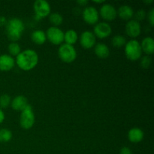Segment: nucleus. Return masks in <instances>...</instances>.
Segmentation results:
<instances>
[{
    "label": "nucleus",
    "mask_w": 154,
    "mask_h": 154,
    "mask_svg": "<svg viewBox=\"0 0 154 154\" xmlns=\"http://www.w3.org/2000/svg\"><path fill=\"white\" fill-rule=\"evenodd\" d=\"M120 154H132V152L129 147H123L120 149Z\"/></svg>",
    "instance_id": "nucleus-29"
},
{
    "label": "nucleus",
    "mask_w": 154,
    "mask_h": 154,
    "mask_svg": "<svg viewBox=\"0 0 154 154\" xmlns=\"http://www.w3.org/2000/svg\"><path fill=\"white\" fill-rule=\"evenodd\" d=\"M126 43V39L122 35H116L111 39V45L116 48H120L125 46Z\"/></svg>",
    "instance_id": "nucleus-22"
},
{
    "label": "nucleus",
    "mask_w": 154,
    "mask_h": 154,
    "mask_svg": "<svg viewBox=\"0 0 154 154\" xmlns=\"http://www.w3.org/2000/svg\"><path fill=\"white\" fill-rule=\"evenodd\" d=\"M35 122L34 111L30 105H28L22 111L20 116V125L23 129H30Z\"/></svg>",
    "instance_id": "nucleus-4"
},
{
    "label": "nucleus",
    "mask_w": 154,
    "mask_h": 154,
    "mask_svg": "<svg viewBox=\"0 0 154 154\" xmlns=\"http://www.w3.org/2000/svg\"><path fill=\"white\" fill-rule=\"evenodd\" d=\"M141 45V50L147 56L151 55L154 52V40L151 37H146L142 40Z\"/></svg>",
    "instance_id": "nucleus-17"
},
{
    "label": "nucleus",
    "mask_w": 154,
    "mask_h": 154,
    "mask_svg": "<svg viewBox=\"0 0 154 154\" xmlns=\"http://www.w3.org/2000/svg\"><path fill=\"white\" fill-rule=\"evenodd\" d=\"M5 120V114L3 112L2 110L0 108V124L3 123V121Z\"/></svg>",
    "instance_id": "nucleus-32"
},
{
    "label": "nucleus",
    "mask_w": 154,
    "mask_h": 154,
    "mask_svg": "<svg viewBox=\"0 0 154 154\" xmlns=\"http://www.w3.org/2000/svg\"><path fill=\"white\" fill-rule=\"evenodd\" d=\"M140 64H141V66L144 69H148L152 63V60L150 57V56H144V57H141V59H140Z\"/></svg>",
    "instance_id": "nucleus-26"
},
{
    "label": "nucleus",
    "mask_w": 154,
    "mask_h": 154,
    "mask_svg": "<svg viewBox=\"0 0 154 154\" xmlns=\"http://www.w3.org/2000/svg\"><path fill=\"white\" fill-rule=\"evenodd\" d=\"M134 16H135V20L138 21V22H139V21L144 20L145 19L147 14H146L145 11L143 10V9H140V10L137 11V12L135 13V14H134Z\"/></svg>",
    "instance_id": "nucleus-27"
},
{
    "label": "nucleus",
    "mask_w": 154,
    "mask_h": 154,
    "mask_svg": "<svg viewBox=\"0 0 154 154\" xmlns=\"http://www.w3.org/2000/svg\"><path fill=\"white\" fill-rule=\"evenodd\" d=\"M8 51L9 55L13 57H17L19 55L21 52V48L20 45L17 42H11L8 46Z\"/></svg>",
    "instance_id": "nucleus-23"
},
{
    "label": "nucleus",
    "mask_w": 154,
    "mask_h": 154,
    "mask_svg": "<svg viewBox=\"0 0 154 154\" xmlns=\"http://www.w3.org/2000/svg\"><path fill=\"white\" fill-rule=\"evenodd\" d=\"M117 15L123 20L129 21L132 20V17L134 16V11L129 5H123L118 8Z\"/></svg>",
    "instance_id": "nucleus-15"
},
{
    "label": "nucleus",
    "mask_w": 154,
    "mask_h": 154,
    "mask_svg": "<svg viewBox=\"0 0 154 154\" xmlns=\"http://www.w3.org/2000/svg\"><path fill=\"white\" fill-rule=\"evenodd\" d=\"M77 3L80 6H86L88 4V1H87V0H79V1H77Z\"/></svg>",
    "instance_id": "nucleus-31"
},
{
    "label": "nucleus",
    "mask_w": 154,
    "mask_h": 154,
    "mask_svg": "<svg viewBox=\"0 0 154 154\" xmlns=\"http://www.w3.org/2000/svg\"><path fill=\"white\" fill-rule=\"evenodd\" d=\"M47 39L54 45H61L64 42V32L61 29L56 26H51L46 32Z\"/></svg>",
    "instance_id": "nucleus-6"
},
{
    "label": "nucleus",
    "mask_w": 154,
    "mask_h": 154,
    "mask_svg": "<svg viewBox=\"0 0 154 154\" xmlns=\"http://www.w3.org/2000/svg\"><path fill=\"white\" fill-rule=\"evenodd\" d=\"M99 14L103 20L106 21H112L117 18V11L114 5L108 3H104L100 8Z\"/></svg>",
    "instance_id": "nucleus-10"
},
{
    "label": "nucleus",
    "mask_w": 154,
    "mask_h": 154,
    "mask_svg": "<svg viewBox=\"0 0 154 154\" xmlns=\"http://www.w3.org/2000/svg\"><path fill=\"white\" fill-rule=\"evenodd\" d=\"M5 26L8 38L11 42H17L20 40L25 30L23 22L17 17H13L8 20Z\"/></svg>",
    "instance_id": "nucleus-2"
},
{
    "label": "nucleus",
    "mask_w": 154,
    "mask_h": 154,
    "mask_svg": "<svg viewBox=\"0 0 154 154\" xmlns=\"http://www.w3.org/2000/svg\"><path fill=\"white\" fill-rule=\"evenodd\" d=\"M147 20H148L149 23L150 24L151 26H153L154 25V8H152L150 11L148 12L147 14Z\"/></svg>",
    "instance_id": "nucleus-28"
},
{
    "label": "nucleus",
    "mask_w": 154,
    "mask_h": 154,
    "mask_svg": "<svg viewBox=\"0 0 154 154\" xmlns=\"http://www.w3.org/2000/svg\"><path fill=\"white\" fill-rule=\"evenodd\" d=\"M31 39L33 43L38 45H42L45 43L47 40L46 33L43 30L38 29L32 32L31 34Z\"/></svg>",
    "instance_id": "nucleus-19"
},
{
    "label": "nucleus",
    "mask_w": 154,
    "mask_h": 154,
    "mask_svg": "<svg viewBox=\"0 0 154 154\" xmlns=\"http://www.w3.org/2000/svg\"><path fill=\"white\" fill-rule=\"evenodd\" d=\"M12 132L8 129H0V142L6 143L11 140Z\"/></svg>",
    "instance_id": "nucleus-24"
},
{
    "label": "nucleus",
    "mask_w": 154,
    "mask_h": 154,
    "mask_svg": "<svg viewBox=\"0 0 154 154\" xmlns=\"http://www.w3.org/2000/svg\"><path fill=\"white\" fill-rule=\"evenodd\" d=\"M93 2L94 3H97V4H102V3H105V1H95V0H93Z\"/></svg>",
    "instance_id": "nucleus-33"
},
{
    "label": "nucleus",
    "mask_w": 154,
    "mask_h": 154,
    "mask_svg": "<svg viewBox=\"0 0 154 154\" xmlns=\"http://www.w3.org/2000/svg\"><path fill=\"white\" fill-rule=\"evenodd\" d=\"M112 32V28L111 25L106 22L97 23L93 29V34L96 37L100 39H104L111 35Z\"/></svg>",
    "instance_id": "nucleus-9"
},
{
    "label": "nucleus",
    "mask_w": 154,
    "mask_h": 154,
    "mask_svg": "<svg viewBox=\"0 0 154 154\" xmlns=\"http://www.w3.org/2000/svg\"><path fill=\"white\" fill-rule=\"evenodd\" d=\"M83 20L89 25H96L99 19V11L93 6H87L82 12Z\"/></svg>",
    "instance_id": "nucleus-8"
},
{
    "label": "nucleus",
    "mask_w": 154,
    "mask_h": 154,
    "mask_svg": "<svg viewBox=\"0 0 154 154\" xmlns=\"http://www.w3.org/2000/svg\"><path fill=\"white\" fill-rule=\"evenodd\" d=\"M124 51L126 58L130 61H136L142 57V50L140 42L135 39H132L126 42Z\"/></svg>",
    "instance_id": "nucleus-3"
},
{
    "label": "nucleus",
    "mask_w": 154,
    "mask_h": 154,
    "mask_svg": "<svg viewBox=\"0 0 154 154\" xmlns=\"http://www.w3.org/2000/svg\"><path fill=\"white\" fill-rule=\"evenodd\" d=\"M28 105V99L22 95L17 96L11 102V106L12 109L17 111H22Z\"/></svg>",
    "instance_id": "nucleus-14"
},
{
    "label": "nucleus",
    "mask_w": 154,
    "mask_h": 154,
    "mask_svg": "<svg viewBox=\"0 0 154 154\" xmlns=\"http://www.w3.org/2000/svg\"><path fill=\"white\" fill-rule=\"evenodd\" d=\"M8 20H6V17L4 16H1L0 17V27L4 26H6L7 24Z\"/></svg>",
    "instance_id": "nucleus-30"
},
{
    "label": "nucleus",
    "mask_w": 154,
    "mask_h": 154,
    "mask_svg": "<svg viewBox=\"0 0 154 154\" xmlns=\"http://www.w3.org/2000/svg\"><path fill=\"white\" fill-rule=\"evenodd\" d=\"M94 52L99 58L106 59L110 54V50L105 44L98 43L95 45Z\"/></svg>",
    "instance_id": "nucleus-18"
},
{
    "label": "nucleus",
    "mask_w": 154,
    "mask_h": 154,
    "mask_svg": "<svg viewBox=\"0 0 154 154\" xmlns=\"http://www.w3.org/2000/svg\"><path fill=\"white\" fill-rule=\"evenodd\" d=\"M49 20L53 26L58 27L59 26L63 23V17L60 14L54 12V13H51L49 14Z\"/></svg>",
    "instance_id": "nucleus-21"
},
{
    "label": "nucleus",
    "mask_w": 154,
    "mask_h": 154,
    "mask_svg": "<svg viewBox=\"0 0 154 154\" xmlns=\"http://www.w3.org/2000/svg\"><path fill=\"white\" fill-rule=\"evenodd\" d=\"M79 42L83 48L90 49L96 45V38L93 32L90 31H84L80 35Z\"/></svg>",
    "instance_id": "nucleus-11"
},
{
    "label": "nucleus",
    "mask_w": 154,
    "mask_h": 154,
    "mask_svg": "<svg viewBox=\"0 0 154 154\" xmlns=\"http://www.w3.org/2000/svg\"><path fill=\"white\" fill-rule=\"evenodd\" d=\"M11 99L9 95L2 94L0 96V108L1 109H5L11 105Z\"/></svg>",
    "instance_id": "nucleus-25"
},
{
    "label": "nucleus",
    "mask_w": 154,
    "mask_h": 154,
    "mask_svg": "<svg viewBox=\"0 0 154 154\" xmlns=\"http://www.w3.org/2000/svg\"><path fill=\"white\" fill-rule=\"evenodd\" d=\"M125 30L128 36L132 38H135L141 35V26L140 23L135 20H130L126 24Z\"/></svg>",
    "instance_id": "nucleus-12"
},
{
    "label": "nucleus",
    "mask_w": 154,
    "mask_h": 154,
    "mask_svg": "<svg viewBox=\"0 0 154 154\" xmlns=\"http://www.w3.org/2000/svg\"><path fill=\"white\" fill-rule=\"evenodd\" d=\"M38 55L34 50L27 49L21 51L16 57L15 63L23 71H30L38 63Z\"/></svg>",
    "instance_id": "nucleus-1"
},
{
    "label": "nucleus",
    "mask_w": 154,
    "mask_h": 154,
    "mask_svg": "<svg viewBox=\"0 0 154 154\" xmlns=\"http://www.w3.org/2000/svg\"><path fill=\"white\" fill-rule=\"evenodd\" d=\"M33 9L37 20L43 19L51 14V8L49 3L45 0H36L33 4Z\"/></svg>",
    "instance_id": "nucleus-7"
},
{
    "label": "nucleus",
    "mask_w": 154,
    "mask_h": 154,
    "mask_svg": "<svg viewBox=\"0 0 154 154\" xmlns=\"http://www.w3.org/2000/svg\"><path fill=\"white\" fill-rule=\"evenodd\" d=\"M128 139L132 143H139L144 139V134L140 128H132L128 132Z\"/></svg>",
    "instance_id": "nucleus-16"
},
{
    "label": "nucleus",
    "mask_w": 154,
    "mask_h": 154,
    "mask_svg": "<svg viewBox=\"0 0 154 154\" xmlns=\"http://www.w3.org/2000/svg\"><path fill=\"white\" fill-rule=\"evenodd\" d=\"M78 39V35L74 29H69L64 33V41L66 44L73 46Z\"/></svg>",
    "instance_id": "nucleus-20"
},
{
    "label": "nucleus",
    "mask_w": 154,
    "mask_h": 154,
    "mask_svg": "<svg viewBox=\"0 0 154 154\" xmlns=\"http://www.w3.org/2000/svg\"><path fill=\"white\" fill-rule=\"evenodd\" d=\"M144 2L146 3V4H151V3L153 2V0H149V1H144Z\"/></svg>",
    "instance_id": "nucleus-34"
},
{
    "label": "nucleus",
    "mask_w": 154,
    "mask_h": 154,
    "mask_svg": "<svg viewBox=\"0 0 154 154\" xmlns=\"http://www.w3.org/2000/svg\"><path fill=\"white\" fill-rule=\"evenodd\" d=\"M15 66V60L9 54L0 55V71L8 72Z\"/></svg>",
    "instance_id": "nucleus-13"
},
{
    "label": "nucleus",
    "mask_w": 154,
    "mask_h": 154,
    "mask_svg": "<svg viewBox=\"0 0 154 154\" xmlns=\"http://www.w3.org/2000/svg\"><path fill=\"white\" fill-rule=\"evenodd\" d=\"M58 55L60 60L66 63H73L77 58V51L72 45L62 44L58 49Z\"/></svg>",
    "instance_id": "nucleus-5"
}]
</instances>
